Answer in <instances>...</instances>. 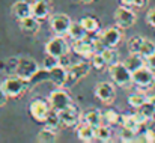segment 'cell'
<instances>
[{
	"label": "cell",
	"mask_w": 155,
	"mask_h": 143,
	"mask_svg": "<svg viewBox=\"0 0 155 143\" xmlns=\"http://www.w3.org/2000/svg\"><path fill=\"white\" fill-rule=\"evenodd\" d=\"M48 80L51 81L53 85L62 88L66 85V81L69 80V75H68V68H63L60 65L54 66L53 69L48 71Z\"/></svg>",
	"instance_id": "obj_15"
},
{
	"label": "cell",
	"mask_w": 155,
	"mask_h": 143,
	"mask_svg": "<svg viewBox=\"0 0 155 143\" xmlns=\"http://www.w3.org/2000/svg\"><path fill=\"white\" fill-rule=\"evenodd\" d=\"M39 71V63L32 59V57H20L18 63H17V69H15V75L21 77L23 80H26L27 83L33 80V77L38 74Z\"/></svg>",
	"instance_id": "obj_1"
},
{
	"label": "cell",
	"mask_w": 155,
	"mask_h": 143,
	"mask_svg": "<svg viewBox=\"0 0 155 143\" xmlns=\"http://www.w3.org/2000/svg\"><path fill=\"white\" fill-rule=\"evenodd\" d=\"M101 54L104 56V59H105V62H107L108 66L119 62V53L114 50V47H105V50H104Z\"/></svg>",
	"instance_id": "obj_26"
},
{
	"label": "cell",
	"mask_w": 155,
	"mask_h": 143,
	"mask_svg": "<svg viewBox=\"0 0 155 143\" xmlns=\"http://www.w3.org/2000/svg\"><path fill=\"white\" fill-rule=\"evenodd\" d=\"M154 53H155V44L151 39H145L143 44H142V48H140V54H142L145 59H148V57L152 56Z\"/></svg>",
	"instance_id": "obj_31"
},
{
	"label": "cell",
	"mask_w": 155,
	"mask_h": 143,
	"mask_svg": "<svg viewBox=\"0 0 155 143\" xmlns=\"http://www.w3.org/2000/svg\"><path fill=\"white\" fill-rule=\"evenodd\" d=\"M56 131L51 130V128H44L42 131H39L38 133V137H36V140L41 143H53L56 142Z\"/></svg>",
	"instance_id": "obj_24"
},
{
	"label": "cell",
	"mask_w": 155,
	"mask_h": 143,
	"mask_svg": "<svg viewBox=\"0 0 155 143\" xmlns=\"http://www.w3.org/2000/svg\"><path fill=\"white\" fill-rule=\"evenodd\" d=\"M74 51L84 57V59H91L94 54H95V47H94V39H87V38H83L80 41H74Z\"/></svg>",
	"instance_id": "obj_13"
},
{
	"label": "cell",
	"mask_w": 155,
	"mask_h": 143,
	"mask_svg": "<svg viewBox=\"0 0 155 143\" xmlns=\"http://www.w3.org/2000/svg\"><path fill=\"white\" fill-rule=\"evenodd\" d=\"M122 125H124V127H127V128H130V130H134L136 133H137V131H139V128H140V124H139V121L136 119V116H134V115L124 116V122H122Z\"/></svg>",
	"instance_id": "obj_33"
},
{
	"label": "cell",
	"mask_w": 155,
	"mask_h": 143,
	"mask_svg": "<svg viewBox=\"0 0 155 143\" xmlns=\"http://www.w3.org/2000/svg\"><path fill=\"white\" fill-rule=\"evenodd\" d=\"M86 35H87V32L81 26V23H72L71 27H69V30H68V36L72 41H80V39L86 38Z\"/></svg>",
	"instance_id": "obj_22"
},
{
	"label": "cell",
	"mask_w": 155,
	"mask_h": 143,
	"mask_svg": "<svg viewBox=\"0 0 155 143\" xmlns=\"http://www.w3.org/2000/svg\"><path fill=\"white\" fill-rule=\"evenodd\" d=\"M148 98H149V96H146V94H143V92H137V94L130 95L128 102H130V105H131V107L139 108V107H142L145 102H148Z\"/></svg>",
	"instance_id": "obj_25"
},
{
	"label": "cell",
	"mask_w": 155,
	"mask_h": 143,
	"mask_svg": "<svg viewBox=\"0 0 155 143\" xmlns=\"http://www.w3.org/2000/svg\"><path fill=\"white\" fill-rule=\"evenodd\" d=\"M146 21H148V24H149V26H152V27L155 29V8H152V9H149V11H148Z\"/></svg>",
	"instance_id": "obj_38"
},
{
	"label": "cell",
	"mask_w": 155,
	"mask_h": 143,
	"mask_svg": "<svg viewBox=\"0 0 155 143\" xmlns=\"http://www.w3.org/2000/svg\"><path fill=\"white\" fill-rule=\"evenodd\" d=\"M95 96L104 104H111L116 98V89L110 81H101L95 86Z\"/></svg>",
	"instance_id": "obj_10"
},
{
	"label": "cell",
	"mask_w": 155,
	"mask_h": 143,
	"mask_svg": "<svg viewBox=\"0 0 155 143\" xmlns=\"http://www.w3.org/2000/svg\"><path fill=\"white\" fill-rule=\"evenodd\" d=\"M0 86L3 88V91L6 92L8 96L17 98V96L21 95V94H24V91H26V88H27V81L23 80V78L18 77V75H14V77L6 78Z\"/></svg>",
	"instance_id": "obj_3"
},
{
	"label": "cell",
	"mask_w": 155,
	"mask_h": 143,
	"mask_svg": "<svg viewBox=\"0 0 155 143\" xmlns=\"http://www.w3.org/2000/svg\"><path fill=\"white\" fill-rule=\"evenodd\" d=\"M108 72L111 75V80L117 85V86H128L133 83V72L127 68L125 63H114L108 66Z\"/></svg>",
	"instance_id": "obj_2"
},
{
	"label": "cell",
	"mask_w": 155,
	"mask_h": 143,
	"mask_svg": "<svg viewBox=\"0 0 155 143\" xmlns=\"http://www.w3.org/2000/svg\"><path fill=\"white\" fill-rule=\"evenodd\" d=\"M97 139L100 142H110L111 140V130L107 125H101L97 128Z\"/></svg>",
	"instance_id": "obj_29"
},
{
	"label": "cell",
	"mask_w": 155,
	"mask_h": 143,
	"mask_svg": "<svg viewBox=\"0 0 155 143\" xmlns=\"http://www.w3.org/2000/svg\"><path fill=\"white\" fill-rule=\"evenodd\" d=\"M104 119H105L107 124H111V125L119 124V122H124V118L119 116V113L114 111V110H107V111H104Z\"/></svg>",
	"instance_id": "obj_32"
},
{
	"label": "cell",
	"mask_w": 155,
	"mask_h": 143,
	"mask_svg": "<svg viewBox=\"0 0 155 143\" xmlns=\"http://www.w3.org/2000/svg\"><path fill=\"white\" fill-rule=\"evenodd\" d=\"M59 116H60V122L62 125L65 127H72V125H78V121L81 118V111L77 105L71 104L69 107L63 108L59 111Z\"/></svg>",
	"instance_id": "obj_9"
},
{
	"label": "cell",
	"mask_w": 155,
	"mask_h": 143,
	"mask_svg": "<svg viewBox=\"0 0 155 143\" xmlns=\"http://www.w3.org/2000/svg\"><path fill=\"white\" fill-rule=\"evenodd\" d=\"M137 110H139L140 113H143L148 119H151V118H154L155 116V105L152 104V102H149V101L145 102V104H143L142 107H139Z\"/></svg>",
	"instance_id": "obj_34"
},
{
	"label": "cell",
	"mask_w": 155,
	"mask_h": 143,
	"mask_svg": "<svg viewBox=\"0 0 155 143\" xmlns=\"http://www.w3.org/2000/svg\"><path fill=\"white\" fill-rule=\"evenodd\" d=\"M59 65V57H56V56H51V54H47L45 56V59L42 60V68H45V69H53L54 66H57Z\"/></svg>",
	"instance_id": "obj_36"
},
{
	"label": "cell",
	"mask_w": 155,
	"mask_h": 143,
	"mask_svg": "<svg viewBox=\"0 0 155 143\" xmlns=\"http://www.w3.org/2000/svg\"><path fill=\"white\" fill-rule=\"evenodd\" d=\"M124 6H133L134 5V0H120Z\"/></svg>",
	"instance_id": "obj_43"
},
{
	"label": "cell",
	"mask_w": 155,
	"mask_h": 143,
	"mask_svg": "<svg viewBox=\"0 0 155 143\" xmlns=\"http://www.w3.org/2000/svg\"><path fill=\"white\" fill-rule=\"evenodd\" d=\"M78 2H81V3H91L92 0H78Z\"/></svg>",
	"instance_id": "obj_45"
},
{
	"label": "cell",
	"mask_w": 155,
	"mask_h": 143,
	"mask_svg": "<svg viewBox=\"0 0 155 143\" xmlns=\"http://www.w3.org/2000/svg\"><path fill=\"white\" fill-rule=\"evenodd\" d=\"M45 125H47V128H51L54 131L62 125L59 111H56V110H53V108L50 110V113H48V116H47V119H45Z\"/></svg>",
	"instance_id": "obj_23"
},
{
	"label": "cell",
	"mask_w": 155,
	"mask_h": 143,
	"mask_svg": "<svg viewBox=\"0 0 155 143\" xmlns=\"http://www.w3.org/2000/svg\"><path fill=\"white\" fill-rule=\"evenodd\" d=\"M20 29L24 33H27V35H36L39 32V29H41L39 20L35 18L33 15H30L27 18H23V20H20Z\"/></svg>",
	"instance_id": "obj_19"
},
{
	"label": "cell",
	"mask_w": 155,
	"mask_h": 143,
	"mask_svg": "<svg viewBox=\"0 0 155 143\" xmlns=\"http://www.w3.org/2000/svg\"><path fill=\"white\" fill-rule=\"evenodd\" d=\"M119 136H120V140L125 143L136 142V140H137L136 131H134V130H130V128H127V127H124V125H122V130H120Z\"/></svg>",
	"instance_id": "obj_30"
},
{
	"label": "cell",
	"mask_w": 155,
	"mask_h": 143,
	"mask_svg": "<svg viewBox=\"0 0 155 143\" xmlns=\"http://www.w3.org/2000/svg\"><path fill=\"white\" fill-rule=\"evenodd\" d=\"M50 110H51V105H50L48 99L45 101V99L36 98V99H33V101L30 102V105H29L30 115H32L36 121H39V122H45V119H47Z\"/></svg>",
	"instance_id": "obj_5"
},
{
	"label": "cell",
	"mask_w": 155,
	"mask_h": 143,
	"mask_svg": "<svg viewBox=\"0 0 155 143\" xmlns=\"http://www.w3.org/2000/svg\"><path fill=\"white\" fill-rule=\"evenodd\" d=\"M148 101H149V102H152V104L155 105V94H154V95L149 96V98H148Z\"/></svg>",
	"instance_id": "obj_44"
},
{
	"label": "cell",
	"mask_w": 155,
	"mask_h": 143,
	"mask_svg": "<svg viewBox=\"0 0 155 143\" xmlns=\"http://www.w3.org/2000/svg\"><path fill=\"white\" fill-rule=\"evenodd\" d=\"M103 119H104V115L100 110H97V108H91V110L84 111V121L87 124H91L92 127H95V128L103 125Z\"/></svg>",
	"instance_id": "obj_21"
},
{
	"label": "cell",
	"mask_w": 155,
	"mask_h": 143,
	"mask_svg": "<svg viewBox=\"0 0 155 143\" xmlns=\"http://www.w3.org/2000/svg\"><path fill=\"white\" fill-rule=\"evenodd\" d=\"M80 23H81V26L86 29L87 33H95V32H98L100 24H98L97 18H94V17H84V18H81Z\"/></svg>",
	"instance_id": "obj_27"
},
{
	"label": "cell",
	"mask_w": 155,
	"mask_h": 143,
	"mask_svg": "<svg viewBox=\"0 0 155 143\" xmlns=\"http://www.w3.org/2000/svg\"><path fill=\"white\" fill-rule=\"evenodd\" d=\"M89 71H91V65L87 62H77L68 68V75L71 81H78L84 78L89 74Z\"/></svg>",
	"instance_id": "obj_14"
},
{
	"label": "cell",
	"mask_w": 155,
	"mask_h": 143,
	"mask_svg": "<svg viewBox=\"0 0 155 143\" xmlns=\"http://www.w3.org/2000/svg\"><path fill=\"white\" fill-rule=\"evenodd\" d=\"M12 15L20 21L23 18H27L32 15V3L26 0H18L12 5Z\"/></svg>",
	"instance_id": "obj_18"
},
{
	"label": "cell",
	"mask_w": 155,
	"mask_h": 143,
	"mask_svg": "<svg viewBox=\"0 0 155 143\" xmlns=\"http://www.w3.org/2000/svg\"><path fill=\"white\" fill-rule=\"evenodd\" d=\"M149 3V0H134V8H137V9H143L146 5Z\"/></svg>",
	"instance_id": "obj_40"
},
{
	"label": "cell",
	"mask_w": 155,
	"mask_h": 143,
	"mask_svg": "<svg viewBox=\"0 0 155 143\" xmlns=\"http://www.w3.org/2000/svg\"><path fill=\"white\" fill-rule=\"evenodd\" d=\"M94 47H95V53H103L105 50V44L101 41V38H98V39H94Z\"/></svg>",
	"instance_id": "obj_39"
},
{
	"label": "cell",
	"mask_w": 155,
	"mask_h": 143,
	"mask_svg": "<svg viewBox=\"0 0 155 143\" xmlns=\"http://www.w3.org/2000/svg\"><path fill=\"white\" fill-rule=\"evenodd\" d=\"M71 24H72V21H71V18L66 14H54L50 18L51 30L56 35H60V36L68 35V30H69Z\"/></svg>",
	"instance_id": "obj_6"
},
{
	"label": "cell",
	"mask_w": 155,
	"mask_h": 143,
	"mask_svg": "<svg viewBox=\"0 0 155 143\" xmlns=\"http://www.w3.org/2000/svg\"><path fill=\"white\" fill-rule=\"evenodd\" d=\"M68 50H69L68 41L65 39V36H60V35H56L54 38H51L45 44V53L56 56V57H60V56L66 54Z\"/></svg>",
	"instance_id": "obj_8"
},
{
	"label": "cell",
	"mask_w": 155,
	"mask_h": 143,
	"mask_svg": "<svg viewBox=\"0 0 155 143\" xmlns=\"http://www.w3.org/2000/svg\"><path fill=\"white\" fill-rule=\"evenodd\" d=\"M91 60H92V66L97 68V69H104V66L107 65V62H105V59L101 53H95L91 57Z\"/></svg>",
	"instance_id": "obj_35"
},
{
	"label": "cell",
	"mask_w": 155,
	"mask_h": 143,
	"mask_svg": "<svg viewBox=\"0 0 155 143\" xmlns=\"http://www.w3.org/2000/svg\"><path fill=\"white\" fill-rule=\"evenodd\" d=\"M77 137L81 140V142L91 143L97 139V128L92 127L91 124H78L77 125Z\"/></svg>",
	"instance_id": "obj_17"
},
{
	"label": "cell",
	"mask_w": 155,
	"mask_h": 143,
	"mask_svg": "<svg viewBox=\"0 0 155 143\" xmlns=\"http://www.w3.org/2000/svg\"><path fill=\"white\" fill-rule=\"evenodd\" d=\"M100 38L105 44V47H117L122 39V32L117 27H107L101 32Z\"/></svg>",
	"instance_id": "obj_12"
},
{
	"label": "cell",
	"mask_w": 155,
	"mask_h": 143,
	"mask_svg": "<svg viewBox=\"0 0 155 143\" xmlns=\"http://www.w3.org/2000/svg\"><path fill=\"white\" fill-rule=\"evenodd\" d=\"M136 20H137L136 14L128 6H119L114 11V21L119 29H128V27L134 26Z\"/></svg>",
	"instance_id": "obj_4"
},
{
	"label": "cell",
	"mask_w": 155,
	"mask_h": 143,
	"mask_svg": "<svg viewBox=\"0 0 155 143\" xmlns=\"http://www.w3.org/2000/svg\"><path fill=\"white\" fill-rule=\"evenodd\" d=\"M59 65H60V66H63V68H69V66L72 65V62H71V59H69V54H68V53L59 57Z\"/></svg>",
	"instance_id": "obj_37"
},
{
	"label": "cell",
	"mask_w": 155,
	"mask_h": 143,
	"mask_svg": "<svg viewBox=\"0 0 155 143\" xmlns=\"http://www.w3.org/2000/svg\"><path fill=\"white\" fill-rule=\"evenodd\" d=\"M124 63L127 65V68H128L131 72H134V71H137V69H140L142 66L146 65V59H145L140 53H131V54L124 60Z\"/></svg>",
	"instance_id": "obj_20"
},
{
	"label": "cell",
	"mask_w": 155,
	"mask_h": 143,
	"mask_svg": "<svg viewBox=\"0 0 155 143\" xmlns=\"http://www.w3.org/2000/svg\"><path fill=\"white\" fill-rule=\"evenodd\" d=\"M133 83H136L140 88H151L155 83L154 71L148 65L142 66L140 69H137V71L133 72Z\"/></svg>",
	"instance_id": "obj_7"
},
{
	"label": "cell",
	"mask_w": 155,
	"mask_h": 143,
	"mask_svg": "<svg viewBox=\"0 0 155 143\" xmlns=\"http://www.w3.org/2000/svg\"><path fill=\"white\" fill-rule=\"evenodd\" d=\"M50 6H51V0H35L32 3V15L41 21L48 17Z\"/></svg>",
	"instance_id": "obj_16"
},
{
	"label": "cell",
	"mask_w": 155,
	"mask_h": 143,
	"mask_svg": "<svg viewBox=\"0 0 155 143\" xmlns=\"http://www.w3.org/2000/svg\"><path fill=\"white\" fill-rule=\"evenodd\" d=\"M48 102H50L51 108L56 110V111H60V110H63V108H66V107H69L72 104L69 95L65 91H60V89L59 91H53L51 94L48 95Z\"/></svg>",
	"instance_id": "obj_11"
},
{
	"label": "cell",
	"mask_w": 155,
	"mask_h": 143,
	"mask_svg": "<svg viewBox=\"0 0 155 143\" xmlns=\"http://www.w3.org/2000/svg\"><path fill=\"white\" fill-rule=\"evenodd\" d=\"M8 98H9V96L6 95V92H5V91H3V88L0 86V107L6 104V101H8Z\"/></svg>",
	"instance_id": "obj_41"
},
{
	"label": "cell",
	"mask_w": 155,
	"mask_h": 143,
	"mask_svg": "<svg viewBox=\"0 0 155 143\" xmlns=\"http://www.w3.org/2000/svg\"><path fill=\"white\" fill-rule=\"evenodd\" d=\"M146 65H148L152 71H155V53L152 54V56H149V57L146 59Z\"/></svg>",
	"instance_id": "obj_42"
},
{
	"label": "cell",
	"mask_w": 155,
	"mask_h": 143,
	"mask_svg": "<svg viewBox=\"0 0 155 143\" xmlns=\"http://www.w3.org/2000/svg\"><path fill=\"white\" fill-rule=\"evenodd\" d=\"M145 38L142 36H131L128 39V51L130 53H140V48H142V44H143Z\"/></svg>",
	"instance_id": "obj_28"
}]
</instances>
